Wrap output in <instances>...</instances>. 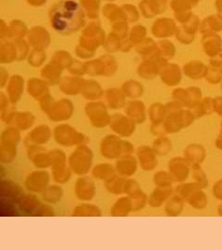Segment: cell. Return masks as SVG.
Here are the masks:
<instances>
[{"label":"cell","instance_id":"obj_1","mask_svg":"<svg viewBox=\"0 0 222 250\" xmlns=\"http://www.w3.org/2000/svg\"><path fill=\"white\" fill-rule=\"evenodd\" d=\"M50 22L61 34H71L80 29L84 23V12L74 0H61L50 10Z\"/></svg>","mask_w":222,"mask_h":250}]
</instances>
